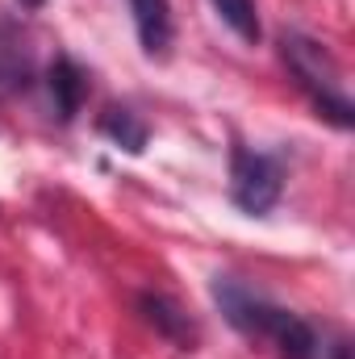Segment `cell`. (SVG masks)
Masks as SVG:
<instances>
[{"instance_id": "1", "label": "cell", "mask_w": 355, "mask_h": 359, "mask_svg": "<svg viewBox=\"0 0 355 359\" xmlns=\"http://www.w3.org/2000/svg\"><path fill=\"white\" fill-rule=\"evenodd\" d=\"M280 55H284L288 72L301 80V88L314 96L318 113L330 117L339 130H351L355 126V109H351L347 88H343V72H339L335 55H330L322 42L305 38V34H284V38H280Z\"/></svg>"}, {"instance_id": "10", "label": "cell", "mask_w": 355, "mask_h": 359, "mask_svg": "<svg viewBox=\"0 0 355 359\" xmlns=\"http://www.w3.org/2000/svg\"><path fill=\"white\" fill-rule=\"evenodd\" d=\"M21 4H25V8H42L46 0H21Z\"/></svg>"}, {"instance_id": "8", "label": "cell", "mask_w": 355, "mask_h": 359, "mask_svg": "<svg viewBox=\"0 0 355 359\" xmlns=\"http://www.w3.org/2000/svg\"><path fill=\"white\" fill-rule=\"evenodd\" d=\"M100 134H105L109 142H117L121 151H130V155H142V151H147V126H142L130 109H109V113L100 117Z\"/></svg>"}, {"instance_id": "6", "label": "cell", "mask_w": 355, "mask_h": 359, "mask_svg": "<svg viewBox=\"0 0 355 359\" xmlns=\"http://www.w3.org/2000/svg\"><path fill=\"white\" fill-rule=\"evenodd\" d=\"M130 8H134L142 50L147 55H168V46H172V4L168 0H130Z\"/></svg>"}, {"instance_id": "7", "label": "cell", "mask_w": 355, "mask_h": 359, "mask_svg": "<svg viewBox=\"0 0 355 359\" xmlns=\"http://www.w3.org/2000/svg\"><path fill=\"white\" fill-rule=\"evenodd\" d=\"M51 96H55V109H59L63 121H72V117L80 113L84 96H88V76H84L67 55H59V59L51 63Z\"/></svg>"}, {"instance_id": "2", "label": "cell", "mask_w": 355, "mask_h": 359, "mask_svg": "<svg viewBox=\"0 0 355 359\" xmlns=\"http://www.w3.org/2000/svg\"><path fill=\"white\" fill-rule=\"evenodd\" d=\"M280 192H284V172L272 155L247 151V147L230 151V196L243 213H251V217L272 213Z\"/></svg>"}, {"instance_id": "5", "label": "cell", "mask_w": 355, "mask_h": 359, "mask_svg": "<svg viewBox=\"0 0 355 359\" xmlns=\"http://www.w3.org/2000/svg\"><path fill=\"white\" fill-rule=\"evenodd\" d=\"M138 309H142V318H147L163 339H172V343H180V347H192V343H196V326H192V318L180 309L172 297L142 292V297H138Z\"/></svg>"}, {"instance_id": "4", "label": "cell", "mask_w": 355, "mask_h": 359, "mask_svg": "<svg viewBox=\"0 0 355 359\" xmlns=\"http://www.w3.org/2000/svg\"><path fill=\"white\" fill-rule=\"evenodd\" d=\"M29 80H34V55H29L21 29L0 17V88L4 92L29 88Z\"/></svg>"}, {"instance_id": "9", "label": "cell", "mask_w": 355, "mask_h": 359, "mask_svg": "<svg viewBox=\"0 0 355 359\" xmlns=\"http://www.w3.org/2000/svg\"><path fill=\"white\" fill-rule=\"evenodd\" d=\"M217 8V17L243 38V42H260L264 25H260V13H255V0H209Z\"/></svg>"}, {"instance_id": "3", "label": "cell", "mask_w": 355, "mask_h": 359, "mask_svg": "<svg viewBox=\"0 0 355 359\" xmlns=\"http://www.w3.org/2000/svg\"><path fill=\"white\" fill-rule=\"evenodd\" d=\"M213 301H217V309L226 313V322H230L234 330L251 334V339H272V334L280 330V322L288 318V309L264 301L260 292H251L247 284H239V280H230V276H217V280H213Z\"/></svg>"}]
</instances>
